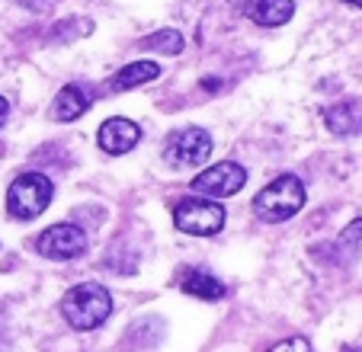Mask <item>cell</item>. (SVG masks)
<instances>
[{"instance_id":"obj_1","label":"cell","mask_w":362,"mask_h":352,"mask_svg":"<svg viewBox=\"0 0 362 352\" xmlns=\"http://www.w3.org/2000/svg\"><path fill=\"white\" fill-rule=\"evenodd\" d=\"M62 314L74 330H96L112 314V298L106 291V285L81 282L62 298Z\"/></svg>"},{"instance_id":"obj_2","label":"cell","mask_w":362,"mask_h":352,"mask_svg":"<svg viewBox=\"0 0 362 352\" xmlns=\"http://www.w3.org/2000/svg\"><path fill=\"white\" fill-rule=\"evenodd\" d=\"M305 183H301L295 173H282L276 176L269 186H263L253 199V211L257 218L267 224H279V221H288L295 218L301 209H305Z\"/></svg>"},{"instance_id":"obj_3","label":"cell","mask_w":362,"mask_h":352,"mask_svg":"<svg viewBox=\"0 0 362 352\" xmlns=\"http://www.w3.org/2000/svg\"><path fill=\"white\" fill-rule=\"evenodd\" d=\"M55 186L45 173H20L7 189V211L16 221H33L52 205Z\"/></svg>"},{"instance_id":"obj_4","label":"cell","mask_w":362,"mask_h":352,"mask_svg":"<svg viewBox=\"0 0 362 352\" xmlns=\"http://www.w3.org/2000/svg\"><path fill=\"white\" fill-rule=\"evenodd\" d=\"M173 224L183 234H192V237H212V234H218L225 228V209L215 199L192 196V199H183L173 209Z\"/></svg>"},{"instance_id":"obj_5","label":"cell","mask_w":362,"mask_h":352,"mask_svg":"<svg viewBox=\"0 0 362 352\" xmlns=\"http://www.w3.org/2000/svg\"><path fill=\"white\" fill-rule=\"evenodd\" d=\"M209 157H212V135L196 125L173 131L164 144V160L170 167H202Z\"/></svg>"},{"instance_id":"obj_6","label":"cell","mask_w":362,"mask_h":352,"mask_svg":"<svg viewBox=\"0 0 362 352\" xmlns=\"http://www.w3.org/2000/svg\"><path fill=\"white\" fill-rule=\"evenodd\" d=\"M244 183H247V170L234 160H221V163H212L209 170H202L189 186L192 192H199L205 199H228V196H238L244 189Z\"/></svg>"},{"instance_id":"obj_7","label":"cell","mask_w":362,"mask_h":352,"mask_svg":"<svg viewBox=\"0 0 362 352\" xmlns=\"http://www.w3.org/2000/svg\"><path fill=\"white\" fill-rule=\"evenodd\" d=\"M35 250L45 259H74L87 250V234H83V228H77L71 221L52 224L35 237Z\"/></svg>"},{"instance_id":"obj_8","label":"cell","mask_w":362,"mask_h":352,"mask_svg":"<svg viewBox=\"0 0 362 352\" xmlns=\"http://www.w3.org/2000/svg\"><path fill=\"white\" fill-rule=\"evenodd\" d=\"M96 141H100V148L106 151V154L122 157V154H129L138 141H141V129H138V122H132V119L116 115V119H106V122L100 125Z\"/></svg>"},{"instance_id":"obj_9","label":"cell","mask_w":362,"mask_h":352,"mask_svg":"<svg viewBox=\"0 0 362 352\" xmlns=\"http://www.w3.org/2000/svg\"><path fill=\"white\" fill-rule=\"evenodd\" d=\"M93 100H96L93 87H87V83H68V87L58 90L55 102H52V119L55 122H74V119H81L93 106Z\"/></svg>"},{"instance_id":"obj_10","label":"cell","mask_w":362,"mask_h":352,"mask_svg":"<svg viewBox=\"0 0 362 352\" xmlns=\"http://www.w3.org/2000/svg\"><path fill=\"white\" fill-rule=\"evenodd\" d=\"M324 125L337 138L362 135V100H340L324 109Z\"/></svg>"},{"instance_id":"obj_11","label":"cell","mask_w":362,"mask_h":352,"mask_svg":"<svg viewBox=\"0 0 362 352\" xmlns=\"http://www.w3.org/2000/svg\"><path fill=\"white\" fill-rule=\"evenodd\" d=\"M247 20H253L257 26H286L288 20L295 16V0H247L244 4Z\"/></svg>"},{"instance_id":"obj_12","label":"cell","mask_w":362,"mask_h":352,"mask_svg":"<svg viewBox=\"0 0 362 352\" xmlns=\"http://www.w3.org/2000/svg\"><path fill=\"white\" fill-rule=\"evenodd\" d=\"M180 288L186 291V295H192V298H202V301H218L228 295L225 282L215 276H209V272L202 269H183V276H180Z\"/></svg>"},{"instance_id":"obj_13","label":"cell","mask_w":362,"mask_h":352,"mask_svg":"<svg viewBox=\"0 0 362 352\" xmlns=\"http://www.w3.org/2000/svg\"><path fill=\"white\" fill-rule=\"evenodd\" d=\"M160 77V64L154 61H132L125 64L122 71H116L110 81V93H122V90H132V87H141V83H151Z\"/></svg>"},{"instance_id":"obj_14","label":"cell","mask_w":362,"mask_h":352,"mask_svg":"<svg viewBox=\"0 0 362 352\" xmlns=\"http://www.w3.org/2000/svg\"><path fill=\"white\" fill-rule=\"evenodd\" d=\"M362 253V218H356L349 228H343V234L334 240V259L349 263Z\"/></svg>"},{"instance_id":"obj_15","label":"cell","mask_w":362,"mask_h":352,"mask_svg":"<svg viewBox=\"0 0 362 352\" xmlns=\"http://www.w3.org/2000/svg\"><path fill=\"white\" fill-rule=\"evenodd\" d=\"M141 48H148V52H158V54H180L186 45L183 33H177V29H160V33H151L148 39L138 42Z\"/></svg>"},{"instance_id":"obj_16","label":"cell","mask_w":362,"mask_h":352,"mask_svg":"<svg viewBox=\"0 0 362 352\" xmlns=\"http://www.w3.org/2000/svg\"><path fill=\"white\" fill-rule=\"evenodd\" d=\"M267 352H311V343H308V336H286L269 346Z\"/></svg>"},{"instance_id":"obj_17","label":"cell","mask_w":362,"mask_h":352,"mask_svg":"<svg viewBox=\"0 0 362 352\" xmlns=\"http://www.w3.org/2000/svg\"><path fill=\"white\" fill-rule=\"evenodd\" d=\"M20 7H26V10H35V13H42V10H48L55 0H16Z\"/></svg>"},{"instance_id":"obj_18","label":"cell","mask_w":362,"mask_h":352,"mask_svg":"<svg viewBox=\"0 0 362 352\" xmlns=\"http://www.w3.org/2000/svg\"><path fill=\"white\" fill-rule=\"evenodd\" d=\"M7 115H10V102L0 96V129H4V122H7Z\"/></svg>"},{"instance_id":"obj_19","label":"cell","mask_w":362,"mask_h":352,"mask_svg":"<svg viewBox=\"0 0 362 352\" xmlns=\"http://www.w3.org/2000/svg\"><path fill=\"white\" fill-rule=\"evenodd\" d=\"M340 4H346V7H359V10H362V0H340Z\"/></svg>"},{"instance_id":"obj_20","label":"cell","mask_w":362,"mask_h":352,"mask_svg":"<svg viewBox=\"0 0 362 352\" xmlns=\"http://www.w3.org/2000/svg\"><path fill=\"white\" fill-rule=\"evenodd\" d=\"M0 352H10V346H7V339L0 336Z\"/></svg>"},{"instance_id":"obj_21","label":"cell","mask_w":362,"mask_h":352,"mask_svg":"<svg viewBox=\"0 0 362 352\" xmlns=\"http://www.w3.org/2000/svg\"><path fill=\"white\" fill-rule=\"evenodd\" d=\"M343 352H362V346H349V349H343Z\"/></svg>"}]
</instances>
